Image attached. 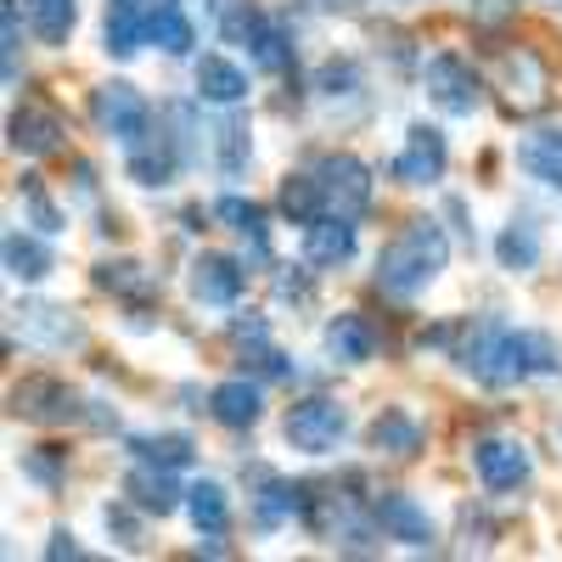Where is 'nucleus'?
I'll return each instance as SVG.
<instances>
[{
	"instance_id": "nucleus-38",
	"label": "nucleus",
	"mask_w": 562,
	"mask_h": 562,
	"mask_svg": "<svg viewBox=\"0 0 562 562\" xmlns=\"http://www.w3.org/2000/svg\"><path fill=\"white\" fill-rule=\"evenodd\" d=\"M63 456H68V450H29V456H23V473H29L34 484H45V490H57V484H63Z\"/></svg>"
},
{
	"instance_id": "nucleus-21",
	"label": "nucleus",
	"mask_w": 562,
	"mask_h": 562,
	"mask_svg": "<svg viewBox=\"0 0 562 562\" xmlns=\"http://www.w3.org/2000/svg\"><path fill=\"white\" fill-rule=\"evenodd\" d=\"M158 0H113L108 7V52L113 57H135L147 45V23H153Z\"/></svg>"
},
{
	"instance_id": "nucleus-34",
	"label": "nucleus",
	"mask_w": 562,
	"mask_h": 562,
	"mask_svg": "<svg viewBox=\"0 0 562 562\" xmlns=\"http://www.w3.org/2000/svg\"><path fill=\"white\" fill-rule=\"evenodd\" d=\"M281 214H288L293 225H310L321 214V192H315L310 169L304 175H288V186H281Z\"/></svg>"
},
{
	"instance_id": "nucleus-10",
	"label": "nucleus",
	"mask_w": 562,
	"mask_h": 562,
	"mask_svg": "<svg viewBox=\"0 0 562 562\" xmlns=\"http://www.w3.org/2000/svg\"><path fill=\"white\" fill-rule=\"evenodd\" d=\"M12 315H18V333H23L29 344H40V349H79V344H85V321H79L74 310H63V304L23 299Z\"/></svg>"
},
{
	"instance_id": "nucleus-3",
	"label": "nucleus",
	"mask_w": 562,
	"mask_h": 562,
	"mask_svg": "<svg viewBox=\"0 0 562 562\" xmlns=\"http://www.w3.org/2000/svg\"><path fill=\"white\" fill-rule=\"evenodd\" d=\"M490 90L512 119H535L551 108V68L535 45H495L490 52Z\"/></svg>"
},
{
	"instance_id": "nucleus-25",
	"label": "nucleus",
	"mask_w": 562,
	"mask_h": 562,
	"mask_svg": "<svg viewBox=\"0 0 562 562\" xmlns=\"http://www.w3.org/2000/svg\"><path fill=\"white\" fill-rule=\"evenodd\" d=\"M0 259H7V276L12 281H45L57 270L52 248H45L40 237H23V231H7V243H0Z\"/></svg>"
},
{
	"instance_id": "nucleus-2",
	"label": "nucleus",
	"mask_w": 562,
	"mask_h": 562,
	"mask_svg": "<svg viewBox=\"0 0 562 562\" xmlns=\"http://www.w3.org/2000/svg\"><path fill=\"white\" fill-rule=\"evenodd\" d=\"M445 259H450L445 225L428 220V214H416V220L400 225V237L378 254V288H383L389 299H411V293H422V288H428V281L445 270Z\"/></svg>"
},
{
	"instance_id": "nucleus-17",
	"label": "nucleus",
	"mask_w": 562,
	"mask_h": 562,
	"mask_svg": "<svg viewBox=\"0 0 562 562\" xmlns=\"http://www.w3.org/2000/svg\"><path fill=\"white\" fill-rule=\"evenodd\" d=\"M180 135H164V130H147L130 147V180L135 186H169L175 169H180Z\"/></svg>"
},
{
	"instance_id": "nucleus-8",
	"label": "nucleus",
	"mask_w": 562,
	"mask_h": 562,
	"mask_svg": "<svg viewBox=\"0 0 562 562\" xmlns=\"http://www.w3.org/2000/svg\"><path fill=\"white\" fill-rule=\"evenodd\" d=\"M90 113H97V124H102L113 140H124V147H135V140L153 130V108H147V97H140L135 85H124V79L102 85L97 97H90Z\"/></svg>"
},
{
	"instance_id": "nucleus-13",
	"label": "nucleus",
	"mask_w": 562,
	"mask_h": 562,
	"mask_svg": "<svg viewBox=\"0 0 562 562\" xmlns=\"http://www.w3.org/2000/svg\"><path fill=\"white\" fill-rule=\"evenodd\" d=\"M7 140L23 158H52L63 147V119L52 108H40V102H18L12 119H7Z\"/></svg>"
},
{
	"instance_id": "nucleus-6",
	"label": "nucleus",
	"mask_w": 562,
	"mask_h": 562,
	"mask_svg": "<svg viewBox=\"0 0 562 562\" xmlns=\"http://www.w3.org/2000/svg\"><path fill=\"white\" fill-rule=\"evenodd\" d=\"M12 416L34 422V428H68V422H85L90 411L63 378H23L12 389Z\"/></svg>"
},
{
	"instance_id": "nucleus-4",
	"label": "nucleus",
	"mask_w": 562,
	"mask_h": 562,
	"mask_svg": "<svg viewBox=\"0 0 562 562\" xmlns=\"http://www.w3.org/2000/svg\"><path fill=\"white\" fill-rule=\"evenodd\" d=\"M310 180H315V192H321V214H349L360 220L371 209V169L349 153H326L310 164Z\"/></svg>"
},
{
	"instance_id": "nucleus-32",
	"label": "nucleus",
	"mask_w": 562,
	"mask_h": 562,
	"mask_svg": "<svg viewBox=\"0 0 562 562\" xmlns=\"http://www.w3.org/2000/svg\"><path fill=\"white\" fill-rule=\"evenodd\" d=\"M29 23L45 45H68L79 12H74V0H29Z\"/></svg>"
},
{
	"instance_id": "nucleus-15",
	"label": "nucleus",
	"mask_w": 562,
	"mask_h": 562,
	"mask_svg": "<svg viewBox=\"0 0 562 562\" xmlns=\"http://www.w3.org/2000/svg\"><path fill=\"white\" fill-rule=\"evenodd\" d=\"M243 281H248V270H243V259H231V254H198L192 259V299L198 304H237L243 299Z\"/></svg>"
},
{
	"instance_id": "nucleus-27",
	"label": "nucleus",
	"mask_w": 562,
	"mask_h": 562,
	"mask_svg": "<svg viewBox=\"0 0 562 562\" xmlns=\"http://www.w3.org/2000/svg\"><path fill=\"white\" fill-rule=\"evenodd\" d=\"M214 220H225V231H237V237L254 248V259H270V231H265V209L248 203V198H220L214 203Z\"/></svg>"
},
{
	"instance_id": "nucleus-5",
	"label": "nucleus",
	"mask_w": 562,
	"mask_h": 562,
	"mask_svg": "<svg viewBox=\"0 0 562 562\" xmlns=\"http://www.w3.org/2000/svg\"><path fill=\"white\" fill-rule=\"evenodd\" d=\"M281 434H288L293 450L304 456H326V450H338L344 434H349V411L338 400H326V394H310L288 411V422H281Z\"/></svg>"
},
{
	"instance_id": "nucleus-31",
	"label": "nucleus",
	"mask_w": 562,
	"mask_h": 562,
	"mask_svg": "<svg viewBox=\"0 0 562 562\" xmlns=\"http://www.w3.org/2000/svg\"><path fill=\"white\" fill-rule=\"evenodd\" d=\"M495 259H501V270H535L540 265V231L529 220H512L495 237Z\"/></svg>"
},
{
	"instance_id": "nucleus-14",
	"label": "nucleus",
	"mask_w": 562,
	"mask_h": 562,
	"mask_svg": "<svg viewBox=\"0 0 562 562\" xmlns=\"http://www.w3.org/2000/svg\"><path fill=\"white\" fill-rule=\"evenodd\" d=\"M473 467H479L484 490L506 495V490H518V484L529 479V450H524L518 439L490 434V439H479V445H473Z\"/></svg>"
},
{
	"instance_id": "nucleus-24",
	"label": "nucleus",
	"mask_w": 562,
	"mask_h": 562,
	"mask_svg": "<svg viewBox=\"0 0 562 562\" xmlns=\"http://www.w3.org/2000/svg\"><path fill=\"white\" fill-rule=\"evenodd\" d=\"M254 484H259V495H254V524L259 529H276L281 518H299V490L304 484H288V479H276V473H254Z\"/></svg>"
},
{
	"instance_id": "nucleus-41",
	"label": "nucleus",
	"mask_w": 562,
	"mask_h": 562,
	"mask_svg": "<svg viewBox=\"0 0 562 562\" xmlns=\"http://www.w3.org/2000/svg\"><path fill=\"white\" fill-rule=\"evenodd\" d=\"M102 518H108V529H113V535H119L124 546H140V529H135V518H130V512H124V506H108V512H102Z\"/></svg>"
},
{
	"instance_id": "nucleus-1",
	"label": "nucleus",
	"mask_w": 562,
	"mask_h": 562,
	"mask_svg": "<svg viewBox=\"0 0 562 562\" xmlns=\"http://www.w3.org/2000/svg\"><path fill=\"white\" fill-rule=\"evenodd\" d=\"M456 366L484 389H512V383L557 371V349L540 333H518V326H506L495 315H479L456 333Z\"/></svg>"
},
{
	"instance_id": "nucleus-37",
	"label": "nucleus",
	"mask_w": 562,
	"mask_h": 562,
	"mask_svg": "<svg viewBox=\"0 0 562 562\" xmlns=\"http://www.w3.org/2000/svg\"><path fill=\"white\" fill-rule=\"evenodd\" d=\"M243 164H248V124L243 119H225L220 124V169L225 175H243Z\"/></svg>"
},
{
	"instance_id": "nucleus-22",
	"label": "nucleus",
	"mask_w": 562,
	"mask_h": 562,
	"mask_svg": "<svg viewBox=\"0 0 562 562\" xmlns=\"http://www.w3.org/2000/svg\"><path fill=\"white\" fill-rule=\"evenodd\" d=\"M259 411H265V400H259V383H248V378H231L209 394V416L220 428H254Z\"/></svg>"
},
{
	"instance_id": "nucleus-12",
	"label": "nucleus",
	"mask_w": 562,
	"mask_h": 562,
	"mask_svg": "<svg viewBox=\"0 0 562 562\" xmlns=\"http://www.w3.org/2000/svg\"><path fill=\"white\" fill-rule=\"evenodd\" d=\"M371 518H378V529L411 551H434V524H428V512H422L411 495H394L383 490L378 501H371Z\"/></svg>"
},
{
	"instance_id": "nucleus-7",
	"label": "nucleus",
	"mask_w": 562,
	"mask_h": 562,
	"mask_svg": "<svg viewBox=\"0 0 562 562\" xmlns=\"http://www.w3.org/2000/svg\"><path fill=\"white\" fill-rule=\"evenodd\" d=\"M220 29L237 40V45H248V57L265 68V74H288L293 68V45H288V34H281L265 12H254L248 0L237 12H220Z\"/></svg>"
},
{
	"instance_id": "nucleus-18",
	"label": "nucleus",
	"mask_w": 562,
	"mask_h": 562,
	"mask_svg": "<svg viewBox=\"0 0 562 562\" xmlns=\"http://www.w3.org/2000/svg\"><path fill=\"white\" fill-rule=\"evenodd\" d=\"M355 254V220L349 214H315L304 225V265H344Z\"/></svg>"
},
{
	"instance_id": "nucleus-19",
	"label": "nucleus",
	"mask_w": 562,
	"mask_h": 562,
	"mask_svg": "<svg viewBox=\"0 0 562 562\" xmlns=\"http://www.w3.org/2000/svg\"><path fill=\"white\" fill-rule=\"evenodd\" d=\"M97 288L113 293V299H124L130 310H153V304H158L153 270L135 265V259H108V265H97Z\"/></svg>"
},
{
	"instance_id": "nucleus-28",
	"label": "nucleus",
	"mask_w": 562,
	"mask_h": 562,
	"mask_svg": "<svg viewBox=\"0 0 562 562\" xmlns=\"http://www.w3.org/2000/svg\"><path fill=\"white\" fill-rule=\"evenodd\" d=\"M186 512H192V529L209 535V540H220V535L231 529V495H225L214 479H203V484L186 490Z\"/></svg>"
},
{
	"instance_id": "nucleus-16",
	"label": "nucleus",
	"mask_w": 562,
	"mask_h": 562,
	"mask_svg": "<svg viewBox=\"0 0 562 562\" xmlns=\"http://www.w3.org/2000/svg\"><path fill=\"white\" fill-rule=\"evenodd\" d=\"M169 473H175V467H158V461H140V467H130V479H124L130 506H140L147 518H169L175 506H186V490H180Z\"/></svg>"
},
{
	"instance_id": "nucleus-36",
	"label": "nucleus",
	"mask_w": 562,
	"mask_h": 562,
	"mask_svg": "<svg viewBox=\"0 0 562 562\" xmlns=\"http://www.w3.org/2000/svg\"><path fill=\"white\" fill-rule=\"evenodd\" d=\"M0 57H7V85H18V45H23V12L18 0H0Z\"/></svg>"
},
{
	"instance_id": "nucleus-29",
	"label": "nucleus",
	"mask_w": 562,
	"mask_h": 562,
	"mask_svg": "<svg viewBox=\"0 0 562 562\" xmlns=\"http://www.w3.org/2000/svg\"><path fill=\"white\" fill-rule=\"evenodd\" d=\"M147 45H164L169 57H186V52L198 45V29H192V18H186L175 0H158L153 23H147Z\"/></svg>"
},
{
	"instance_id": "nucleus-40",
	"label": "nucleus",
	"mask_w": 562,
	"mask_h": 562,
	"mask_svg": "<svg viewBox=\"0 0 562 562\" xmlns=\"http://www.w3.org/2000/svg\"><path fill=\"white\" fill-rule=\"evenodd\" d=\"M276 299H293V304H304V299H310V276L288 265V270L276 276Z\"/></svg>"
},
{
	"instance_id": "nucleus-20",
	"label": "nucleus",
	"mask_w": 562,
	"mask_h": 562,
	"mask_svg": "<svg viewBox=\"0 0 562 562\" xmlns=\"http://www.w3.org/2000/svg\"><path fill=\"white\" fill-rule=\"evenodd\" d=\"M371 349H378V326H371L366 315L344 310V315L326 321V355H333L338 366H360V360H371Z\"/></svg>"
},
{
	"instance_id": "nucleus-43",
	"label": "nucleus",
	"mask_w": 562,
	"mask_h": 562,
	"mask_svg": "<svg viewBox=\"0 0 562 562\" xmlns=\"http://www.w3.org/2000/svg\"><path fill=\"white\" fill-rule=\"evenodd\" d=\"M512 0H479V18H506Z\"/></svg>"
},
{
	"instance_id": "nucleus-23",
	"label": "nucleus",
	"mask_w": 562,
	"mask_h": 562,
	"mask_svg": "<svg viewBox=\"0 0 562 562\" xmlns=\"http://www.w3.org/2000/svg\"><path fill=\"white\" fill-rule=\"evenodd\" d=\"M198 97L214 108H237V102H248V74L225 57H203L198 63Z\"/></svg>"
},
{
	"instance_id": "nucleus-39",
	"label": "nucleus",
	"mask_w": 562,
	"mask_h": 562,
	"mask_svg": "<svg viewBox=\"0 0 562 562\" xmlns=\"http://www.w3.org/2000/svg\"><path fill=\"white\" fill-rule=\"evenodd\" d=\"M315 85H321V97H333V102L338 97H355V90H360V68L355 63H326Z\"/></svg>"
},
{
	"instance_id": "nucleus-26",
	"label": "nucleus",
	"mask_w": 562,
	"mask_h": 562,
	"mask_svg": "<svg viewBox=\"0 0 562 562\" xmlns=\"http://www.w3.org/2000/svg\"><path fill=\"white\" fill-rule=\"evenodd\" d=\"M366 439H371V450H383V456H394V461H411V456L422 450V428H416V416H405V411H383V416L366 428Z\"/></svg>"
},
{
	"instance_id": "nucleus-42",
	"label": "nucleus",
	"mask_w": 562,
	"mask_h": 562,
	"mask_svg": "<svg viewBox=\"0 0 562 562\" xmlns=\"http://www.w3.org/2000/svg\"><path fill=\"white\" fill-rule=\"evenodd\" d=\"M45 557H52V562H63V557H79L74 535H68V529H57V535H52V546H45Z\"/></svg>"
},
{
	"instance_id": "nucleus-30",
	"label": "nucleus",
	"mask_w": 562,
	"mask_h": 562,
	"mask_svg": "<svg viewBox=\"0 0 562 562\" xmlns=\"http://www.w3.org/2000/svg\"><path fill=\"white\" fill-rule=\"evenodd\" d=\"M518 164H524L535 180H546L551 192H562V130H540V135H529L524 147H518Z\"/></svg>"
},
{
	"instance_id": "nucleus-33",
	"label": "nucleus",
	"mask_w": 562,
	"mask_h": 562,
	"mask_svg": "<svg viewBox=\"0 0 562 562\" xmlns=\"http://www.w3.org/2000/svg\"><path fill=\"white\" fill-rule=\"evenodd\" d=\"M130 450L140 461H158V467H186V461L198 456L186 434H140V439H130Z\"/></svg>"
},
{
	"instance_id": "nucleus-9",
	"label": "nucleus",
	"mask_w": 562,
	"mask_h": 562,
	"mask_svg": "<svg viewBox=\"0 0 562 562\" xmlns=\"http://www.w3.org/2000/svg\"><path fill=\"white\" fill-rule=\"evenodd\" d=\"M422 85H428L434 108L450 113V119H467V113L479 108V74H473V63H461V57H450V52L428 57V68H422Z\"/></svg>"
},
{
	"instance_id": "nucleus-35",
	"label": "nucleus",
	"mask_w": 562,
	"mask_h": 562,
	"mask_svg": "<svg viewBox=\"0 0 562 562\" xmlns=\"http://www.w3.org/2000/svg\"><path fill=\"white\" fill-rule=\"evenodd\" d=\"M23 209H29V220L45 231V237H52V231H63V214H57V203H52V192H45V180L40 175H23Z\"/></svg>"
},
{
	"instance_id": "nucleus-11",
	"label": "nucleus",
	"mask_w": 562,
	"mask_h": 562,
	"mask_svg": "<svg viewBox=\"0 0 562 562\" xmlns=\"http://www.w3.org/2000/svg\"><path fill=\"white\" fill-rule=\"evenodd\" d=\"M445 164H450L445 135H439L434 124H411V135H405L400 158L389 164V175H394L400 186H434V180L445 175Z\"/></svg>"
}]
</instances>
